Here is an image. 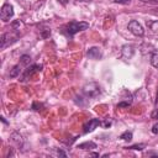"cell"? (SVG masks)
<instances>
[{
	"label": "cell",
	"instance_id": "obj_9",
	"mask_svg": "<svg viewBox=\"0 0 158 158\" xmlns=\"http://www.w3.org/2000/svg\"><path fill=\"white\" fill-rule=\"evenodd\" d=\"M10 139H11V142L12 143H15L16 144V147H22V143H23V139H22V136L20 135V133H17V132H14L11 136H10Z\"/></svg>",
	"mask_w": 158,
	"mask_h": 158
},
{
	"label": "cell",
	"instance_id": "obj_3",
	"mask_svg": "<svg viewBox=\"0 0 158 158\" xmlns=\"http://www.w3.org/2000/svg\"><path fill=\"white\" fill-rule=\"evenodd\" d=\"M17 38H19V33H15V35H12L10 32L2 33L1 35V38H0V47L4 49L5 47H7V46L12 44L14 42H16Z\"/></svg>",
	"mask_w": 158,
	"mask_h": 158
},
{
	"label": "cell",
	"instance_id": "obj_19",
	"mask_svg": "<svg viewBox=\"0 0 158 158\" xmlns=\"http://www.w3.org/2000/svg\"><path fill=\"white\" fill-rule=\"evenodd\" d=\"M40 107H42V104H38L37 101H35V102H33V105H32V109H33V110H37V111H38V110H41Z\"/></svg>",
	"mask_w": 158,
	"mask_h": 158
},
{
	"label": "cell",
	"instance_id": "obj_25",
	"mask_svg": "<svg viewBox=\"0 0 158 158\" xmlns=\"http://www.w3.org/2000/svg\"><path fill=\"white\" fill-rule=\"evenodd\" d=\"M58 2H60L62 5H67L68 4V0H58Z\"/></svg>",
	"mask_w": 158,
	"mask_h": 158
},
{
	"label": "cell",
	"instance_id": "obj_8",
	"mask_svg": "<svg viewBox=\"0 0 158 158\" xmlns=\"http://www.w3.org/2000/svg\"><path fill=\"white\" fill-rule=\"evenodd\" d=\"M86 56L90 59H100L102 53H101V49L99 47H90L86 52Z\"/></svg>",
	"mask_w": 158,
	"mask_h": 158
},
{
	"label": "cell",
	"instance_id": "obj_4",
	"mask_svg": "<svg viewBox=\"0 0 158 158\" xmlns=\"http://www.w3.org/2000/svg\"><path fill=\"white\" fill-rule=\"evenodd\" d=\"M14 16V7L12 5L10 4H4L1 6V10H0V17L4 22H7L10 21V19Z\"/></svg>",
	"mask_w": 158,
	"mask_h": 158
},
{
	"label": "cell",
	"instance_id": "obj_24",
	"mask_svg": "<svg viewBox=\"0 0 158 158\" xmlns=\"http://www.w3.org/2000/svg\"><path fill=\"white\" fill-rule=\"evenodd\" d=\"M152 117H153V118H158V110H156V111L152 114Z\"/></svg>",
	"mask_w": 158,
	"mask_h": 158
},
{
	"label": "cell",
	"instance_id": "obj_18",
	"mask_svg": "<svg viewBox=\"0 0 158 158\" xmlns=\"http://www.w3.org/2000/svg\"><path fill=\"white\" fill-rule=\"evenodd\" d=\"M111 123H112V121H111V120H109V118H107V120H105L104 122H101V125H102L105 128L110 127V126H111Z\"/></svg>",
	"mask_w": 158,
	"mask_h": 158
},
{
	"label": "cell",
	"instance_id": "obj_14",
	"mask_svg": "<svg viewBox=\"0 0 158 158\" xmlns=\"http://www.w3.org/2000/svg\"><path fill=\"white\" fill-rule=\"evenodd\" d=\"M20 63H21L22 65H30V63H31V57H30L28 54L21 56V57H20Z\"/></svg>",
	"mask_w": 158,
	"mask_h": 158
},
{
	"label": "cell",
	"instance_id": "obj_15",
	"mask_svg": "<svg viewBox=\"0 0 158 158\" xmlns=\"http://www.w3.org/2000/svg\"><path fill=\"white\" fill-rule=\"evenodd\" d=\"M120 138L121 139H123V141H131L132 139V132H130V131H125L121 136H120Z\"/></svg>",
	"mask_w": 158,
	"mask_h": 158
},
{
	"label": "cell",
	"instance_id": "obj_7",
	"mask_svg": "<svg viewBox=\"0 0 158 158\" xmlns=\"http://www.w3.org/2000/svg\"><path fill=\"white\" fill-rule=\"evenodd\" d=\"M40 70H42V65H40V64H33V65L27 67V69L25 70V73H23L21 80H26L28 77L33 75L35 73H37V72H40Z\"/></svg>",
	"mask_w": 158,
	"mask_h": 158
},
{
	"label": "cell",
	"instance_id": "obj_22",
	"mask_svg": "<svg viewBox=\"0 0 158 158\" xmlns=\"http://www.w3.org/2000/svg\"><path fill=\"white\" fill-rule=\"evenodd\" d=\"M49 35H51V30H46L44 32H42V37L43 38H47Z\"/></svg>",
	"mask_w": 158,
	"mask_h": 158
},
{
	"label": "cell",
	"instance_id": "obj_5",
	"mask_svg": "<svg viewBox=\"0 0 158 158\" xmlns=\"http://www.w3.org/2000/svg\"><path fill=\"white\" fill-rule=\"evenodd\" d=\"M128 30H130V32L133 33L135 36L142 37V36L144 35V30H143L142 25H141L138 21H136V20H132V21L128 22Z\"/></svg>",
	"mask_w": 158,
	"mask_h": 158
},
{
	"label": "cell",
	"instance_id": "obj_21",
	"mask_svg": "<svg viewBox=\"0 0 158 158\" xmlns=\"http://www.w3.org/2000/svg\"><path fill=\"white\" fill-rule=\"evenodd\" d=\"M115 2H117V4H123V5H127V4H130V1L131 0H114Z\"/></svg>",
	"mask_w": 158,
	"mask_h": 158
},
{
	"label": "cell",
	"instance_id": "obj_20",
	"mask_svg": "<svg viewBox=\"0 0 158 158\" xmlns=\"http://www.w3.org/2000/svg\"><path fill=\"white\" fill-rule=\"evenodd\" d=\"M152 133H154V135H158V122L153 125V127H152Z\"/></svg>",
	"mask_w": 158,
	"mask_h": 158
},
{
	"label": "cell",
	"instance_id": "obj_17",
	"mask_svg": "<svg viewBox=\"0 0 158 158\" xmlns=\"http://www.w3.org/2000/svg\"><path fill=\"white\" fill-rule=\"evenodd\" d=\"M130 104H131V101H122V102H118L117 107H127V106H130Z\"/></svg>",
	"mask_w": 158,
	"mask_h": 158
},
{
	"label": "cell",
	"instance_id": "obj_23",
	"mask_svg": "<svg viewBox=\"0 0 158 158\" xmlns=\"http://www.w3.org/2000/svg\"><path fill=\"white\" fill-rule=\"evenodd\" d=\"M57 153H58V156H62V157H67V153H65V152H63L62 149H58V152H57Z\"/></svg>",
	"mask_w": 158,
	"mask_h": 158
},
{
	"label": "cell",
	"instance_id": "obj_2",
	"mask_svg": "<svg viewBox=\"0 0 158 158\" xmlns=\"http://www.w3.org/2000/svg\"><path fill=\"white\" fill-rule=\"evenodd\" d=\"M83 91H84V94H85L88 98H95V96L100 95L101 89H100V85H99V84H96V83L91 81V83H89V84H85V85H84Z\"/></svg>",
	"mask_w": 158,
	"mask_h": 158
},
{
	"label": "cell",
	"instance_id": "obj_1",
	"mask_svg": "<svg viewBox=\"0 0 158 158\" xmlns=\"http://www.w3.org/2000/svg\"><path fill=\"white\" fill-rule=\"evenodd\" d=\"M89 27V23L88 22H84V21H70L67 26H65V28H67V33L69 35V36H73V35H75V33H78V32H80V31H84V30H86Z\"/></svg>",
	"mask_w": 158,
	"mask_h": 158
},
{
	"label": "cell",
	"instance_id": "obj_16",
	"mask_svg": "<svg viewBox=\"0 0 158 158\" xmlns=\"http://www.w3.org/2000/svg\"><path fill=\"white\" fill-rule=\"evenodd\" d=\"M126 149H136V151H142L144 148V144H133V146H128L125 147Z\"/></svg>",
	"mask_w": 158,
	"mask_h": 158
},
{
	"label": "cell",
	"instance_id": "obj_12",
	"mask_svg": "<svg viewBox=\"0 0 158 158\" xmlns=\"http://www.w3.org/2000/svg\"><path fill=\"white\" fill-rule=\"evenodd\" d=\"M78 148H80V149H94V148H96V144L94 143V142H91V141H89V142H84V143H80V144H78Z\"/></svg>",
	"mask_w": 158,
	"mask_h": 158
},
{
	"label": "cell",
	"instance_id": "obj_27",
	"mask_svg": "<svg viewBox=\"0 0 158 158\" xmlns=\"http://www.w3.org/2000/svg\"><path fill=\"white\" fill-rule=\"evenodd\" d=\"M78 1H91V0H78Z\"/></svg>",
	"mask_w": 158,
	"mask_h": 158
},
{
	"label": "cell",
	"instance_id": "obj_26",
	"mask_svg": "<svg viewBox=\"0 0 158 158\" xmlns=\"http://www.w3.org/2000/svg\"><path fill=\"white\" fill-rule=\"evenodd\" d=\"M0 118H1V121H2V122H4V123H7V122H6V120H5V117H2V116H1V117H0Z\"/></svg>",
	"mask_w": 158,
	"mask_h": 158
},
{
	"label": "cell",
	"instance_id": "obj_11",
	"mask_svg": "<svg viewBox=\"0 0 158 158\" xmlns=\"http://www.w3.org/2000/svg\"><path fill=\"white\" fill-rule=\"evenodd\" d=\"M122 54L126 57V58H131L132 54H133V47L132 46H128V44H125L122 47Z\"/></svg>",
	"mask_w": 158,
	"mask_h": 158
},
{
	"label": "cell",
	"instance_id": "obj_13",
	"mask_svg": "<svg viewBox=\"0 0 158 158\" xmlns=\"http://www.w3.org/2000/svg\"><path fill=\"white\" fill-rule=\"evenodd\" d=\"M20 73H21V67H20V64H17V65H15V67L11 69V72H10V78H16V77L20 75Z\"/></svg>",
	"mask_w": 158,
	"mask_h": 158
},
{
	"label": "cell",
	"instance_id": "obj_6",
	"mask_svg": "<svg viewBox=\"0 0 158 158\" xmlns=\"http://www.w3.org/2000/svg\"><path fill=\"white\" fill-rule=\"evenodd\" d=\"M101 125V121L99 120V118H91V120H89L88 122H85L84 123V126H83V128H84V133H88V132H93L98 126H100Z\"/></svg>",
	"mask_w": 158,
	"mask_h": 158
},
{
	"label": "cell",
	"instance_id": "obj_10",
	"mask_svg": "<svg viewBox=\"0 0 158 158\" xmlns=\"http://www.w3.org/2000/svg\"><path fill=\"white\" fill-rule=\"evenodd\" d=\"M149 60H151V64L158 69V49H153L151 52V57H149Z\"/></svg>",
	"mask_w": 158,
	"mask_h": 158
}]
</instances>
